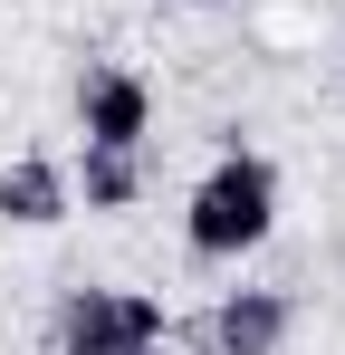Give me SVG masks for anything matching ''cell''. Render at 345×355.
Returning <instances> with one entry per match:
<instances>
[{
    "label": "cell",
    "mask_w": 345,
    "mask_h": 355,
    "mask_svg": "<svg viewBox=\"0 0 345 355\" xmlns=\"http://www.w3.org/2000/svg\"><path fill=\"white\" fill-rule=\"evenodd\" d=\"M48 346L57 355H125V346H172V317L154 288H106V279H77L48 307Z\"/></svg>",
    "instance_id": "2"
},
{
    "label": "cell",
    "mask_w": 345,
    "mask_h": 355,
    "mask_svg": "<svg viewBox=\"0 0 345 355\" xmlns=\"http://www.w3.org/2000/svg\"><path fill=\"white\" fill-rule=\"evenodd\" d=\"M67 211H77V182H67V164H48V154L0 164V221H19V231H57Z\"/></svg>",
    "instance_id": "5"
},
{
    "label": "cell",
    "mask_w": 345,
    "mask_h": 355,
    "mask_svg": "<svg viewBox=\"0 0 345 355\" xmlns=\"http://www.w3.org/2000/svg\"><path fill=\"white\" fill-rule=\"evenodd\" d=\"M288 327H297V297H288V288H230L221 307H211V317H192L182 336H192V346H211V355H278Z\"/></svg>",
    "instance_id": "3"
},
{
    "label": "cell",
    "mask_w": 345,
    "mask_h": 355,
    "mask_svg": "<svg viewBox=\"0 0 345 355\" xmlns=\"http://www.w3.org/2000/svg\"><path fill=\"white\" fill-rule=\"evenodd\" d=\"M67 182H77L87 211H134V202H144V154H134V144H87V154L67 164Z\"/></svg>",
    "instance_id": "6"
},
{
    "label": "cell",
    "mask_w": 345,
    "mask_h": 355,
    "mask_svg": "<svg viewBox=\"0 0 345 355\" xmlns=\"http://www.w3.org/2000/svg\"><path fill=\"white\" fill-rule=\"evenodd\" d=\"M125 355H172V346H125Z\"/></svg>",
    "instance_id": "7"
},
{
    "label": "cell",
    "mask_w": 345,
    "mask_h": 355,
    "mask_svg": "<svg viewBox=\"0 0 345 355\" xmlns=\"http://www.w3.org/2000/svg\"><path fill=\"white\" fill-rule=\"evenodd\" d=\"M77 135L87 144H134L144 154V135H154V87L134 77V67H87L77 77Z\"/></svg>",
    "instance_id": "4"
},
{
    "label": "cell",
    "mask_w": 345,
    "mask_h": 355,
    "mask_svg": "<svg viewBox=\"0 0 345 355\" xmlns=\"http://www.w3.org/2000/svg\"><path fill=\"white\" fill-rule=\"evenodd\" d=\"M182 10H221V0H182Z\"/></svg>",
    "instance_id": "8"
},
{
    "label": "cell",
    "mask_w": 345,
    "mask_h": 355,
    "mask_svg": "<svg viewBox=\"0 0 345 355\" xmlns=\"http://www.w3.org/2000/svg\"><path fill=\"white\" fill-rule=\"evenodd\" d=\"M269 231H278V164L230 135L221 164L192 182V202H182V250L192 259H240V250H259Z\"/></svg>",
    "instance_id": "1"
}]
</instances>
